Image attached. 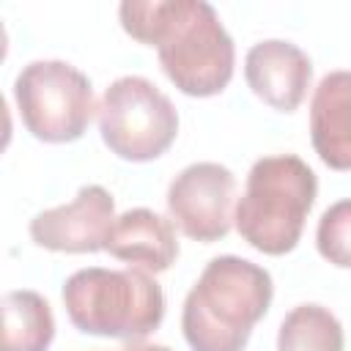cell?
I'll list each match as a JSON object with an SVG mask.
<instances>
[{"mask_svg": "<svg viewBox=\"0 0 351 351\" xmlns=\"http://www.w3.org/2000/svg\"><path fill=\"white\" fill-rule=\"evenodd\" d=\"M118 16L134 41L156 47L162 71L181 93L208 99L233 80V38L206 0H126Z\"/></svg>", "mask_w": 351, "mask_h": 351, "instance_id": "obj_1", "label": "cell"}, {"mask_svg": "<svg viewBox=\"0 0 351 351\" xmlns=\"http://www.w3.org/2000/svg\"><path fill=\"white\" fill-rule=\"evenodd\" d=\"M271 293V274L263 266L239 255L211 258L184 299V340L192 351H244Z\"/></svg>", "mask_w": 351, "mask_h": 351, "instance_id": "obj_2", "label": "cell"}, {"mask_svg": "<svg viewBox=\"0 0 351 351\" xmlns=\"http://www.w3.org/2000/svg\"><path fill=\"white\" fill-rule=\"evenodd\" d=\"M315 195L318 178L304 159L293 154L261 156L247 173L233 225L252 250L285 255L299 244Z\"/></svg>", "mask_w": 351, "mask_h": 351, "instance_id": "obj_3", "label": "cell"}, {"mask_svg": "<svg viewBox=\"0 0 351 351\" xmlns=\"http://www.w3.org/2000/svg\"><path fill=\"white\" fill-rule=\"evenodd\" d=\"M69 321L96 337L137 343L159 329L165 318V293L143 269L88 266L63 282Z\"/></svg>", "mask_w": 351, "mask_h": 351, "instance_id": "obj_4", "label": "cell"}, {"mask_svg": "<svg viewBox=\"0 0 351 351\" xmlns=\"http://www.w3.org/2000/svg\"><path fill=\"white\" fill-rule=\"evenodd\" d=\"M14 101L25 129L41 143H74L90 126V80L66 60H33L14 80Z\"/></svg>", "mask_w": 351, "mask_h": 351, "instance_id": "obj_5", "label": "cell"}, {"mask_svg": "<svg viewBox=\"0 0 351 351\" xmlns=\"http://www.w3.org/2000/svg\"><path fill=\"white\" fill-rule=\"evenodd\" d=\"M99 132L104 145L126 162L162 156L178 134L173 101L145 77H118L99 101Z\"/></svg>", "mask_w": 351, "mask_h": 351, "instance_id": "obj_6", "label": "cell"}, {"mask_svg": "<svg viewBox=\"0 0 351 351\" xmlns=\"http://www.w3.org/2000/svg\"><path fill=\"white\" fill-rule=\"evenodd\" d=\"M236 176L219 162H195L167 186V211L173 225L195 241L211 244L230 233Z\"/></svg>", "mask_w": 351, "mask_h": 351, "instance_id": "obj_7", "label": "cell"}, {"mask_svg": "<svg viewBox=\"0 0 351 351\" xmlns=\"http://www.w3.org/2000/svg\"><path fill=\"white\" fill-rule=\"evenodd\" d=\"M115 222V200L99 186H80L71 203L47 208L30 219V239L52 252H101Z\"/></svg>", "mask_w": 351, "mask_h": 351, "instance_id": "obj_8", "label": "cell"}, {"mask_svg": "<svg viewBox=\"0 0 351 351\" xmlns=\"http://www.w3.org/2000/svg\"><path fill=\"white\" fill-rule=\"evenodd\" d=\"M244 80L263 104L277 112H293L307 96L313 63L296 44L266 38L250 47L244 58Z\"/></svg>", "mask_w": 351, "mask_h": 351, "instance_id": "obj_9", "label": "cell"}, {"mask_svg": "<svg viewBox=\"0 0 351 351\" xmlns=\"http://www.w3.org/2000/svg\"><path fill=\"white\" fill-rule=\"evenodd\" d=\"M104 252L134 269L159 274L170 269L173 261L178 258L176 225L173 219L151 208H129L121 217H115Z\"/></svg>", "mask_w": 351, "mask_h": 351, "instance_id": "obj_10", "label": "cell"}, {"mask_svg": "<svg viewBox=\"0 0 351 351\" xmlns=\"http://www.w3.org/2000/svg\"><path fill=\"white\" fill-rule=\"evenodd\" d=\"M310 140L332 170H351V71H329L313 90Z\"/></svg>", "mask_w": 351, "mask_h": 351, "instance_id": "obj_11", "label": "cell"}, {"mask_svg": "<svg viewBox=\"0 0 351 351\" xmlns=\"http://www.w3.org/2000/svg\"><path fill=\"white\" fill-rule=\"evenodd\" d=\"M55 318L49 302L27 288L3 296V346L0 351H49Z\"/></svg>", "mask_w": 351, "mask_h": 351, "instance_id": "obj_12", "label": "cell"}, {"mask_svg": "<svg viewBox=\"0 0 351 351\" xmlns=\"http://www.w3.org/2000/svg\"><path fill=\"white\" fill-rule=\"evenodd\" d=\"M346 335L332 310L321 304L293 307L277 332V351H343Z\"/></svg>", "mask_w": 351, "mask_h": 351, "instance_id": "obj_13", "label": "cell"}, {"mask_svg": "<svg viewBox=\"0 0 351 351\" xmlns=\"http://www.w3.org/2000/svg\"><path fill=\"white\" fill-rule=\"evenodd\" d=\"M315 247L324 261L337 269H351V197L332 203L315 228Z\"/></svg>", "mask_w": 351, "mask_h": 351, "instance_id": "obj_14", "label": "cell"}, {"mask_svg": "<svg viewBox=\"0 0 351 351\" xmlns=\"http://www.w3.org/2000/svg\"><path fill=\"white\" fill-rule=\"evenodd\" d=\"M121 351H170L167 346H159V343H143V340H137V343H126Z\"/></svg>", "mask_w": 351, "mask_h": 351, "instance_id": "obj_15", "label": "cell"}]
</instances>
